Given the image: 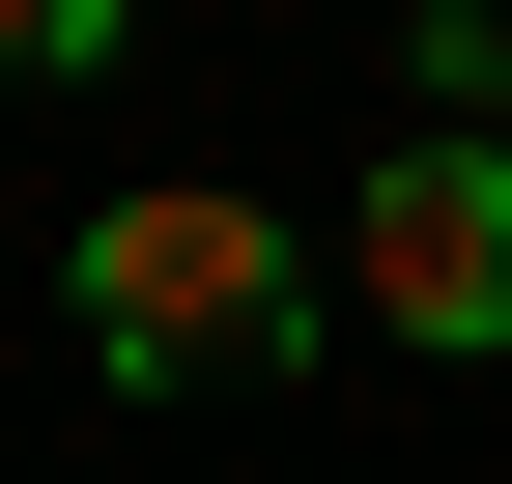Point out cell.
I'll list each match as a JSON object with an SVG mask.
<instances>
[{"mask_svg":"<svg viewBox=\"0 0 512 484\" xmlns=\"http://www.w3.org/2000/svg\"><path fill=\"white\" fill-rule=\"evenodd\" d=\"M57 314H86V371H143V399H256L313 342V257H285V200H256V171H143V200L86 228V285H57Z\"/></svg>","mask_w":512,"mask_h":484,"instance_id":"cell-1","label":"cell"},{"mask_svg":"<svg viewBox=\"0 0 512 484\" xmlns=\"http://www.w3.org/2000/svg\"><path fill=\"white\" fill-rule=\"evenodd\" d=\"M342 314L370 342H427V371H484L512 342V143H399L342 200Z\"/></svg>","mask_w":512,"mask_h":484,"instance_id":"cell-2","label":"cell"},{"mask_svg":"<svg viewBox=\"0 0 512 484\" xmlns=\"http://www.w3.org/2000/svg\"><path fill=\"white\" fill-rule=\"evenodd\" d=\"M114 29H143V0H0V86H86Z\"/></svg>","mask_w":512,"mask_h":484,"instance_id":"cell-3","label":"cell"},{"mask_svg":"<svg viewBox=\"0 0 512 484\" xmlns=\"http://www.w3.org/2000/svg\"><path fill=\"white\" fill-rule=\"evenodd\" d=\"M484 143H512V114H484Z\"/></svg>","mask_w":512,"mask_h":484,"instance_id":"cell-4","label":"cell"}]
</instances>
